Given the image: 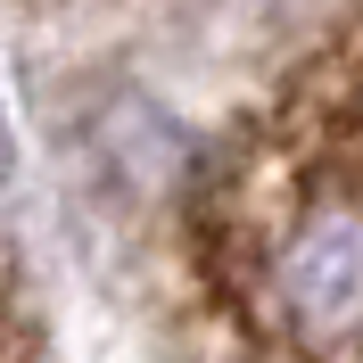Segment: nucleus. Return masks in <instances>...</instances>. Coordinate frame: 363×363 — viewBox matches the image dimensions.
Wrapping results in <instances>:
<instances>
[{"instance_id":"nucleus-1","label":"nucleus","mask_w":363,"mask_h":363,"mask_svg":"<svg viewBox=\"0 0 363 363\" xmlns=\"http://www.w3.org/2000/svg\"><path fill=\"white\" fill-rule=\"evenodd\" d=\"M182 272L215 363H363V17L190 165Z\"/></svg>"},{"instance_id":"nucleus-2","label":"nucleus","mask_w":363,"mask_h":363,"mask_svg":"<svg viewBox=\"0 0 363 363\" xmlns=\"http://www.w3.org/2000/svg\"><path fill=\"white\" fill-rule=\"evenodd\" d=\"M0 363H33V314H25V289L9 256H0Z\"/></svg>"}]
</instances>
